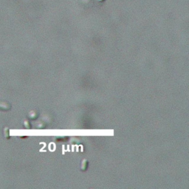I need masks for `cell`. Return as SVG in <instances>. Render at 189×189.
<instances>
[{
	"instance_id": "4",
	"label": "cell",
	"mask_w": 189,
	"mask_h": 189,
	"mask_svg": "<svg viewBox=\"0 0 189 189\" xmlns=\"http://www.w3.org/2000/svg\"><path fill=\"white\" fill-rule=\"evenodd\" d=\"M3 134H4V136H5V137L6 138L7 140H9L10 138V129H9V128L8 127V126H5L3 129Z\"/></svg>"
},
{
	"instance_id": "1",
	"label": "cell",
	"mask_w": 189,
	"mask_h": 189,
	"mask_svg": "<svg viewBox=\"0 0 189 189\" xmlns=\"http://www.w3.org/2000/svg\"><path fill=\"white\" fill-rule=\"evenodd\" d=\"M12 108L11 104H9L7 101H1L0 100V111H4V112H7V111L10 110Z\"/></svg>"
},
{
	"instance_id": "6",
	"label": "cell",
	"mask_w": 189,
	"mask_h": 189,
	"mask_svg": "<svg viewBox=\"0 0 189 189\" xmlns=\"http://www.w3.org/2000/svg\"><path fill=\"white\" fill-rule=\"evenodd\" d=\"M95 1H96V2H105L106 0H95Z\"/></svg>"
},
{
	"instance_id": "5",
	"label": "cell",
	"mask_w": 189,
	"mask_h": 189,
	"mask_svg": "<svg viewBox=\"0 0 189 189\" xmlns=\"http://www.w3.org/2000/svg\"><path fill=\"white\" fill-rule=\"evenodd\" d=\"M23 124H24V127H25V129H31V125H30V121H27V120L24 121Z\"/></svg>"
},
{
	"instance_id": "2",
	"label": "cell",
	"mask_w": 189,
	"mask_h": 189,
	"mask_svg": "<svg viewBox=\"0 0 189 189\" xmlns=\"http://www.w3.org/2000/svg\"><path fill=\"white\" fill-rule=\"evenodd\" d=\"M79 3L84 7H92L95 3V0H79Z\"/></svg>"
},
{
	"instance_id": "3",
	"label": "cell",
	"mask_w": 189,
	"mask_h": 189,
	"mask_svg": "<svg viewBox=\"0 0 189 189\" xmlns=\"http://www.w3.org/2000/svg\"><path fill=\"white\" fill-rule=\"evenodd\" d=\"M38 116H39V113L36 112V111H30V112H29L28 115H27V117H28L30 120H35V119H36L37 117H38Z\"/></svg>"
}]
</instances>
